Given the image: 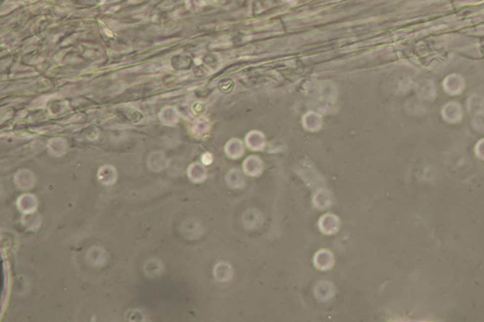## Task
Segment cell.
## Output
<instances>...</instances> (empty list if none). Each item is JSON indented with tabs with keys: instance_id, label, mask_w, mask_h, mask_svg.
Masks as SVG:
<instances>
[{
	"instance_id": "6",
	"label": "cell",
	"mask_w": 484,
	"mask_h": 322,
	"mask_svg": "<svg viewBox=\"0 0 484 322\" xmlns=\"http://www.w3.org/2000/svg\"><path fill=\"white\" fill-rule=\"evenodd\" d=\"M100 173H102V174H104V176H99L100 180L103 182V183H112L114 182V179H115V172H114V169L112 168H109V167H106V168H103Z\"/></svg>"
},
{
	"instance_id": "4",
	"label": "cell",
	"mask_w": 484,
	"mask_h": 322,
	"mask_svg": "<svg viewBox=\"0 0 484 322\" xmlns=\"http://www.w3.org/2000/svg\"><path fill=\"white\" fill-rule=\"evenodd\" d=\"M18 205L20 209L23 210V212L30 213V212H34V210L36 209L37 201L35 199V197L31 195H24L19 199Z\"/></svg>"
},
{
	"instance_id": "9",
	"label": "cell",
	"mask_w": 484,
	"mask_h": 322,
	"mask_svg": "<svg viewBox=\"0 0 484 322\" xmlns=\"http://www.w3.org/2000/svg\"><path fill=\"white\" fill-rule=\"evenodd\" d=\"M421 93L425 98H433L436 94V90H435L434 85L427 83V84H425Z\"/></svg>"
},
{
	"instance_id": "1",
	"label": "cell",
	"mask_w": 484,
	"mask_h": 322,
	"mask_svg": "<svg viewBox=\"0 0 484 322\" xmlns=\"http://www.w3.org/2000/svg\"><path fill=\"white\" fill-rule=\"evenodd\" d=\"M442 114L445 120L448 122H457L462 118V109L459 104L457 103H448L444 106L442 110Z\"/></svg>"
},
{
	"instance_id": "8",
	"label": "cell",
	"mask_w": 484,
	"mask_h": 322,
	"mask_svg": "<svg viewBox=\"0 0 484 322\" xmlns=\"http://www.w3.org/2000/svg\"><path fill=\"white\" fill-rule=\"evenodd\" d=\"M473 126L479 132H484V111L475 114L473 118Z\"/></svg>"
},
{
	"instance_id": "5",
	"label": "cell",
	"mask_w": 484,
	"mask_h": 322,
	"mask_svg": "<svg viewBox=\"0 0 484 322\" xmlns=\"http://www.w3.org/2000/svg\"><path fill=\"white\" fill-rule=\"evenodd\" d=\"M15 178V182L20 186V188L28 189L31 188L32 185H34V176L29 171L19 172L17 177Z\"/></svg>"
},
{
	"instance_id": "7",
	"label": "cell",
	"mask_w": 484,
	"mask_h": 322,
	"mask_svg": "<svg viewBox=\"0 0 484 322\" xmlns=\"http://www.w3.org/2000/svg\"><path fill=\"white\" fill-rule=\"evenodd\" d=\"M161 119H163L166 123H174L176 120V115L175 114V111L173 108H166L164 111L161 113Z\"/></svg>"
},
{
	"instance_id": "2",
	"label": "cell",
	"mask_w": 484,
	"mask_h": 322,
	"mask_svg": "<svg viewBox=\"0 0 484 322\" xmlns=\"http://www.w3.org/2000/svg\"><path fill=\"white\" fill-rule=\"evenodd\" d=\"M464 87L463 79L460 76L451 75L444 81V89L450 94H458L462 91Z\"/></svg>"
},
{
	"instance_id": "10",
	"label": "cell",
	"mask_w": 484,
	"mask_h": 322,
	"mask_svg": "<svg viewBox=\"0 0 484 322\" xmlns=\"http://www.w3.org/2000/svg\"><path fill=\"white\" fill-rule=\"evenodd\" d=\"M475 153L480 159H484V139H481L475 147Z\"/></svg>"
},
{
	"instance_id": "3",
	"label": "cell",
	"mask_w": 484,
	"mask_h": 322,
	"mask_svg": "<svg viewBox=\"0 0 484 322\" xmlns=\"http://www.w3.org/2000/svg\"><path fill=\"white\" fill-rule=\"evenodd\" d=\"M468 110L471 113L477 114L484 111V97L479 95H473L467 102Z\"/></svg>"
}]
</instances>
